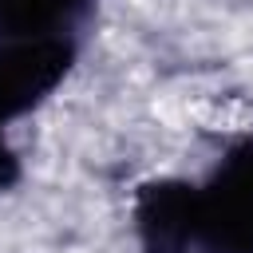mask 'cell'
Returning a JSON list of instances; mask_svg holds the SVG:
<instances>
[{
    "mask_svg": "<svg viewBox=\"0 0 253 253\" xmlns=\"http://www.w3.org/2000/svg\"><path fill=\"white\" fill-rule=\"evenodd\" d=\"M99 0H0V43L75 40L87 43Z\"/></svg>",
    "mask_w": 253,
    "mask_h": 253,
    "instance_id": "obj_4",
    "label": "cell"
},
{
    "mask_svg": "<svg viewBox=\"0 0 253 253\" xmlns=\"http://www.w3.org/2000/svg\"><path fill=\"white\" fill-rule=\"evenodd\" d=\"M130 217L138 253H194V182L146 178L134 190Z\"/></svg>",
    "mask_w": 253,
    "mask_h": 253,
    "instance_id": "obj_3",
    "label": "cell"
},
{
    "mask_svg": "<svg viewBox=\"0 0 253 253\" xmlns=\"http://www.w3.org/2000/svg\"><path fill=\"white\" fill-rule=\"evenodd\" d=\"M194 253H253V138H233L194 182Z\"/></svg>",
    "mask_w": 253,
    "mask_h": 253,
    "instance_id": "obj_1",
    "label": "cell"
},
{
    "mask_svg": "<svg viewBox=\"0 0 253 253\" xmlns=\"http://www.w3.org/2000/svg\"><path fill=\"white\" fill-rule=\"evenodd\" d=\"M20 178H24V162H20L16 146H12V142H8V134H4V123H0V194L16 190V186H20Z\"/></svg>",
    "mask_w": 253,
    "mask_h": 253,
    "instance_id": "obj_5",
    "label": "cell"
},
{
    "mask_svg": "<svg viewBox=\"0 0 253 253\" xmlns=\"http://www.w3.org/2000/svg\"><path fill=\"white\" fill-rule=\"evenodd\" d=\"M83 43L75 40H20L0 43V123H16L43 107L75 71Z\"/></svg>",
    "mask_w": 253,
    "mask_h": 253,
    "instance_id": "obj_2",
    "label": "cell"
}]
</instances>
